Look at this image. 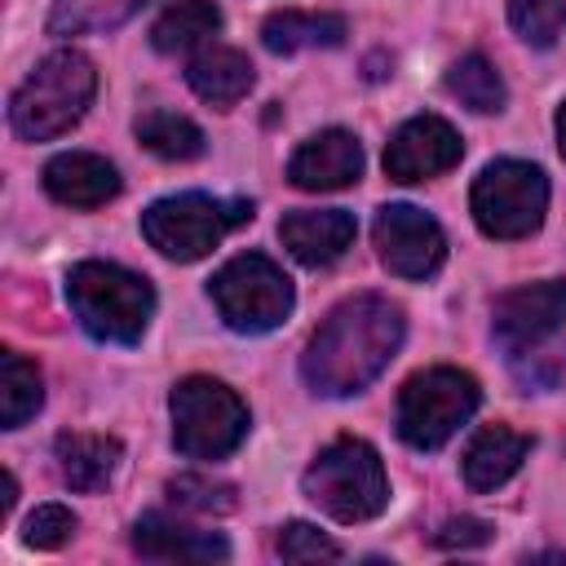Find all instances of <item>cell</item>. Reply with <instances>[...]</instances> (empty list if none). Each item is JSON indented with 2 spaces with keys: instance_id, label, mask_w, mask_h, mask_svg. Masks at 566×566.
I'll return each instance as SVG.
<instances>
[{
  "instance_id": "1",
  "label": "cell",
  "mask_w": 566,
  "mask_h": 566,
  "mask_svg": "<svg viewBox=\"0 0 566 566\" xmlns=\"http://www.w3.org/2000/svg\"><path fill=\"white\" fill-rule=\"evenodd\" d=\"M402 332H407V318L389 296H376V292L349 296L310 336L301 354V376L323 398L358 394L389 367V358L402 345Z\"/></svg>"
},
{
  "instance_id": "2",
  "label": "cell",
  "mask_w": 566,
  "mask_h": 566,
  "mask_svg": "<svg viewBox=\"0 0 566 566\" xmlns=\"http://www.w3.org/2000/svg\"><path fill=\"white\" fill-rule=\"evenodd\" d=\"M97 93V71L80 49H57L35 62L9 102V124L22 142H49L75 128Z\"/></svg>"
},
{
  "instance_id": "3",
  "label": "cell",
  "mask_w": 566,
  "mask_h": 566,
  "mask_svg": "<svg viewBox=\"0 0 566 566\" xmlns=\"http://www.w3.org/2000/svg\"><path fill=\"white\" fill-rule=\"evenodd\" d=\"M66 301H71L80 327L106 345H137L150 314H155V287L115 261L71 265Z\"/></svg>"
},
{
  "instance_id": "4",
  "label": "cell",
  "mask_w": 566,
  "mask_h": 566,
  "mask_svg": "<svg viewBox=\"0 0 566 566\" xmlns=\"http://www.w3.org/2000/svg\"><path fill=\"white\" fill-rule=\"evenodd\" d=\"M301 486L336 522H371L389 504L385 464H380L376 447L363 442V438H336V442H327L310 460Z\"/></svg>"
},
{
  "instance_id": "5",
  "label": "cell",
  "mask_w": 566,
  "mask_h": 566,
  "mask_svg": "<svg viewBox=\"0 0 566 566\" xmlns=\"http://www.w3.org/2000/svg\"><path fill=\"white\" fill-rule=\"evenodd\" d=\"M168 411H172V442L190 460H226L248 438V402L212 376L177 380Z\"/></svg>"
},
{
  "instance_id": "6",
  "label": "cell",
  "mask_w": 566,
  "mask_h": 566,
  "mask_svg": "<svg viewBox=\"0 0 566 566\" xmlns=\"http://www.w3.org/2000/svg\"><path fill=\"white\" fill-rule=\"evenodd\" d=\"M243 221H252L248 199H212V195L190 190V195L155 199L142 212V234L168 261H199Z\"/></svg>"
},
{
  "instance_id": "7",
  "label": "cell",
  "mask_w": 566,
  "mask_h": 566,
  "mask_svg": "<svg viewBox=\"0 0 566 566\" xmlns=\"http://www.w3.org/2000/svg\"><path fill=\"white\" fill-rule=\"evenodd\" d=\"M482 402V389L460 367L416 371L398 394V438L416 451H438Z\"/></svg>"
},
{
  "instance_id": "8",
  "label": "cell",
  "mask_w": 566,
  "mask_h": 566,
  "mask_svg": "<svg viewBox=\"0 0 566 566\" xmlns=\"http://www.w3.org/2000/svg\"><path fill=\"white\" fill-rule=\"evenodd\" d=\"M212 301H217V314L226 318V327L234 332H274L287 314H292V279L261 252H239L230 256L212 283H208Z\"/></svg>"
},
{
  "instance_id": "9",
  "label": "cell",
  "mask_w": 566,
  "mask_h": 566,
  "mask_svg": "<svg viewBox=\"0 0 566 566\" xmlns=\"http://www.w3.org/2000/svg\"><path fill=\"white\" fill-rule=\"evenodd\" d=\"M473 221L491 239H526L548 208V177L526 159H495L473 181Z\"/></svg>"
},
{
  "instance_id": "10",
  "label": "cell",
  "mask_w": 566,
  "mask_h": 566,
  "mask_svg": "<svg viewBox=\"0 0 566 566\" xmlns=\"http://www.w3.org/2000/svg\"><path fill=\"white\" fill-rule=\"evenodd\" d=\"M371 234H376V252H380L385 270L398 279H429V274H438V265L447 256L442 226L411 203H385L376 212Z\"/></svg>"
},
{
  "instance_id": "11",
  "label": "cell",
  "mask_w": 566,
  "mask_h": 566,
  "mask_svg": "<svg viewBox=\"0 0 566 566\" xmlns=\"http://www.w3.org/2000/svg\"><path fill=\"white\" fill-rule=\"evenodd\" d=\"M566 327V279L513 287L495 301V340L509 354H526Z\"/></svg>"
},
{
  "instance_id": "12",
  "label": "cell",
  "mask_w": 566,
  "mask_h": 566,
  "mask_svg": "<svg viewBox=\"0 0 566 566\" xmlns=\"http://www.w3.org/2000/svg\"><path fill=\"white\" fill-rule=\"evenodd\" d=\"M460 155H464V142H460V133L447 119L416 115V119H407L389 137V146H385V172L394 181H429L438 172H451L460 164Z\"/></svg>"
},
{
  "instance_id": "13",
  "label": "cell",
  "mask_w": 566,
  "mask_h": 566,
  "mask_svg": "<svg viewBox=\"0 0 566 566\" xmlns=\"http://www.w3.org/2000/svg\"><path fill=\"white\" fill-rule=\"evenodd\" d=\"M287 177L296 190H345L363 177V146L345 128H323L296 146L287 159Z\"/></svg>"
},
{
  "instance_id": "14",
  "label": "cell",
  "mask_w": 566,
  "mask_h": 566,
  "mask_svg": "<svg viewBox=\"0 0 566 566\" xmlns=\"http://www.w3.org/2000/svg\"><path fill=\"white\" fill-rule=\"evenodd\" d=\"M133 548L150 562H226L230 544L217 531L186 526L168 513H142L133 526Z\"/></svg>"
},
{
  "instance_id": "15",
  "label": "cell",
  "mask_w": 566,
  "mask_h": 566,
  "mask_svg": "<svg viewBox=\"0 0 566 566\" xmlns=\"http://www.w3.org/2000/svg\"><path fill=\"white\" fill-rule=\"evenodd\" d=\"M358 226L345 208H318V212H287L279 221V239L283 248L301 261V265H332L336 256H345V248L354 243Z\"/></svg>"
},
{
  "instance_id": "16",
  "label": "cell",
  "mask_w": 566,
  "mask_h": 566,
  "mask_svg": "<svg viewBox=\"0 0 566 566\" xmlns=\"http://www.w3.org/2000/svg\"><path fill=\"white\" fill-rule=\"evenodd\" d=\"M44 190L66 208H102L119 195V172L102 155L66 150L44 164Z\"/></svg>"
},
{
  "instance_id": "17",
  "label": "cell",
  "mask_w": 566,
  "mask_h": 566,
  "mask_svg": "<svg viewBox=\"0 0 566 566\" xmlns=\"http://www.w3.org/2000/svg\"><path fill=\"white\" fill-rule=\"evenodd\" d=\"M526 451H531L526 433H517L509 424H486L464 447V482L473 491H495V486H504L522 469Z\"/></svg>"
},
{
  "instance_id": "18",
  "label": "cell",
  "mask_w": 566,
  "mask_h": 566,
  "mask_svg": "<svg viewBox=\"0 0 566 566\" xmlns=\"http://www.w3.org/2000/svg\"><path fill=\"white\" fill-rule=\"evenodd\" d=\"M186 80H190V88H195L203 102H212L217 111H230L234 102L248 97V88H252L256 75H252V62H248L239 49L212 44V49L195 53Z\"/></svg>"
},
{
  "instance_id": "19",
  "label": "cell",
  "mask_w": 566,
  "mask_h": 566,
  "mask_svg": "<svg viewBox=\"0 0 566 566\" xmlns=\"http://www.w3.org/2000/svg\"><path fill=\"white\" fill-rule=\"evenodd\" d=\"M53 455L71 491H102L119 469V442L106 433H62Z\"/></svg>"
},
{
  "instance_id": "20",
  "label": "cell",
  "mask_w": 566,
  "mask_h": 566,
  "mask_svg": "<svg viewBox=\"0 0 566 566\" xmlns=\"http://www.w3.org/2000/svg\"><path fill=\"white\" fill-rule=\"evenodd\" d=\"M349 27L340 13H305V9H283L261 22V40L270 53H301V49H336L345 44Z\"/></svg>"
},
{
  "instance_id": "21",
  "label": "cell",
  "mask_w": 566,
  "mask_h": 566,
  "mask_svg": "<svg viewBox=\"0 0 566 566\" xmlns=\"http://www.w3.org/2000/svg\"><path fill=\"white\" fill-rule=\"evenodd\" d=\"M217 31H221V9L212 0H177L150 27V44L159 53H186V49L212 40Z\"/></svg>"
},
{
  "instance_id": "22",
  "label": "cell",
  "mask_w": 566,
  "mask_h": 566,
  "mask_svg": "<svg viewBox=\"0 0 566 566\" xmlns=\"http://www.w3.org/2000/svg\"><path fill=\"white\" fill-rule=\"evenodd\" d=\"M142 4H150V0H53V9H49V31H53V35L115 31V27H124Z\"/></svg>"
},
{
  "instance_id": "23",
  "label": "cell",
  "mask_w": 566,
  "mask_h": 566,
  "mask_svg": "<svg viewBox=\"0 0 566 566\" xmlns=\"http://www.w3.org/2000/svg\"><path fill=\"white\" fill-rule=\"evenodd\" d=\"M447 93L451 97H460L469 111H478V115H495V111H504V80H500V71H495V62L491 57H482V53H464L460 62H451V71H447Z\"/></svg>"
},
{
  "instance_id": "24",
  "label": "cell",
  "mask_w": 566,
  "mask_h": 566,
  "mask_svg": "<svg viewBox=\"0 0 566 566\" xmlns=\"http://www.w3.org/2000/svg\"><path fill=\"white\" fill-rule=\"evenodd\" d=\"M40 402H44V385H40L35 363L4 349L0 354V420H4V429H22L40 411Z\"/></svg>"
},
{
  "instance_id": "25",
  "label": "cell",
  "mask_w": 566,
  "mask_h": 566,
  "mask_svg": "<svg viewBox=\"0 0 566 566\" xmlns=\"http://www.w3.org/2000/svg\"><path fill=\"white\" fill-rule=\"evenodd\" d=\"M137 142L159 155V159H195L203 155V133L195 119L177 115V111H146L137 124H133Z\"/></svg>"
},
{
  "instance_id": "26",
  "label": "cell",
  "mask_w": 566,
  "mask_h": 566,
  "mask_svg": "<svg viewBox=\"0 0 566 566\" xmlns=\"http://www.w3.org/2000/svg\"><path fill=\"white\" fill-rule=\"evenodd\" d=\"M509 22L526 44L548 49L566 31V0H509Z\"/></svg>"
},
{
  "instance_id": "27",
  "label": "cell",
  "mask_w": 566,
  "mask_h": 566,
  "mask_svg": "<svg viewBox=\"0 0 566 566\" xmlns=\"http://www.w3.org/2000/svg\"><path fill=\"white\" fill-rule=\"evenodd\" d=\"M172 504L195 509V513H230L234 509V486L230 482H212L203 473H181L168 482Z\"/></svg>"
},
{
  "instance_id": "28",
  "label": "cell",
  "mask_w": 566,
  "mask_h": 566,
  "mask_svg": "<svg viewBox=\"0 0 566 566\" xmlns=\"http://www.w3.org/2000/svg\"><path fill=\"white\" fill-rule=\"evenodd\" d=\"M75 513L66 504H40L27 522H22V539L31 548H62L71 535H75Z\"/></svg>"
},
{
  "instance_id": "29",
  "label": "cell",
  "mask_w": 566,
  "mask_h": 566,
  "mask_svg": "<svg viewBox=\"0 0 566 566\" xmlns=\"http://www.w3.org/2000/svg\"><path fill=\"white\" fill-rule=\"evenodd\" d=\"M279 557L283 562H332V557H340V548H336V539H327L318 526H310V522H287L283 531H279Z\"/></svg>"
},
{
  "instance_id": "30",
  "label": "cell",
  "mask_w": 566,
  "mask_h": 566,
  "mask_svg": "<svg viewBox=\"0 0 566 566\" xmlns=\"http://www.w3.org/2000/svg\"><path fill=\"white\" fill-rule=\"evenodd\" d=\"M486 539H491V522H482V517H451L433 531L438 548H478Z\"/></svg>"
},
{
  "instance_id": "31",
  "label": "cell",
  "mask_w": 566,
  "mask_h": 566,
  "mask_svg": "<svg viewBox=\"0 0 566 566\" xmlns=\"http://www.w3.org/2000/svg\"><path fill=\"white\" fill-rule=\"evenodd\" d=\"M557 150H562V159H566V102L557 106Z\"/></svg>"
}]
</instances>
